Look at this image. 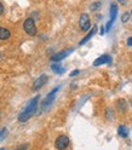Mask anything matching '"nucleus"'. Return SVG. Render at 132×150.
I'll list each match as a JSON object with an SVG mask.
<instances>
[{
    "label": "nucleus",
    "instance_id": "f257e3e1",
    "mask_svg": "<svg viewBox=\"0 0 132 150\" xmlns=\"http://www.w3.org/2000/svg\"><path fill=\"white\" fill-rule=\"evenodd\" d=\"M38 102H39V96L34 97L29 103H28V105L24 108V110L21 112L20 115H18V121H20V122H26L28 119H31V116L34 114L35 110H36Z\"/></svg>",
    "mask_w": 132,
    "mask_h": 150
},
{
    "label": "nucleus",
    "instance_id": "f03ea898",
    "mask_svg": "<svg viewBox=\"0 0 132 150\" xmlns=\"http://www.w3.org/2000/svg\"><path fill=\"white\" fill-rule=\"evenodd\" d=\"M23 28H24V32L28 34V35H35L36 34V27H35V23L32 18H27L23 23Z\"/></svg>",
    "mask_w": 132,
    "mask_h": 150
},
{
    "label": "nucleus",
    "instance_id": "7ed1b4c3",
    "mask_svg": "<svg viewBox=\"0 0 132 150\" xmlns=\"http://www.w3.org/2000/svg\"><path fill=\"white\" fill-rule=\"evenodd\" d=\"M68 145H69V138L67 136H60V137H57V139L55 140V146L58 150L67 149Z\"/></svg>",
    "mask_w": 132,
    "mask_h": 150
},
{
    "label": "nucleus",
    "instance_id": "20e7f679",
    "mask_svg": "<svg viewBox=\"0 0 132 150\" xmlns=\"http://www.w3.org/2000/svg\"><path fill=\"white\" fill-rule=\"evenodd\" d=\"M79 25H80V29L82 32H86L90 29L91 27V22H90V17L87 13H82L79 18Z\"/></svg>",
    "mask_w": 132,
    "mask_h": 150
},
{
    "label": "nucleus",
    "instance_id": "39448f33",
    "mask_svg": "<svg viewBox=\"0 0 132 150\" xmlns=\"http://www.w3.org/2000/svg\"><path fill=\"white\" fill-rule=\"evenodd\" d=\"M48 75H41V76H39L33 83V90L34 91H38V90H40L46 82H48Z\"/></svg>",
    "mask_w": 132,
    "mask_h": 150
},
{
    "label": "nucleus",
    "instance_id": "423d86ee",
    "mask_svg": "<svg viewBox=\"0 0 132 150\" xmlns=\"http://www.w3.org/2000/svg\"><path fill=\"white\" fill-rule=\"evenodd\" d=\"M74 51V49H68V50H64V51H61L58 53H56L53 54L52 57H51V61H55V62H58V61H62L63 58H65L69 53H72Z\"/></svg>",
    "mask_w": 132,
    "mask_h": 150
},
{
    "label": "nucleus",
    "instance_id": "0eeeda50",
    "mask_svg": "<svg viewBox=\"0 0 132 150\" xmlns=\"http://www.w3.org/2000/svg\"><path fill=\"white\" fill-rule=\"evenodd\" d=\"M58 90H60V87H56V88H53V90L50 92V95L46 96V98H45V99H44V102H43V108H46V107L50 105L51 103L53 102L55 96H56V92H57Z\"/></svg>",
    "mask_w": 132,
    "mask_h": 150
},
{
    "label": "nucleus",
    "instance_id": "6e6552de",
    "mask_svg": "<svg viewBox=\"0 0 132 150\" xmlns=\"http://www.w3.org/2000/svg\"><path fill=\"white\" fill-rule=\"evenodd\" d=\"M111 62V58L109 57L108 54H103V56H101V57H98L95 62H93V65L95 67H98V65H101V64H106V63H110Z\"/></svg>",
    "mask_w": 132,
    "mask_h": 150
},
{
    "label": "nucleus",
    "instance_id": "1a4fd4ad",
    "mask_svg": "<svg viewBox=\"0 0 132 150\" xmlns=\"http://www.w3.org/2000/svg\"><path fill=\"white\" fill-rule=\"evenodd\" d=\"M96 32H97V25H95V27L92 28V29H91V32H90V33H89V34H87L86 36H85V38H84V39H82V40H81L80 42H79V45H84L85 42H87V41H89V40L91 39V38H92L93 35L96 34Z\"/></svg>",
    "mask_w": 132,
    "mask_h": 150
},
{
    "label": "nucleus",
    "instance_id": "9d476101",
    "mask_svg": "<svg viewBox=\"0 0 132 150\" xmlns=\"http://www.w3.org/2000/svg\"><path fill=\"white\" fill-rule=\"evenodd\" d=\"M10 35H11L10 30H7L6 28L0 27V40H7L10 38Z\"/></svg>",
    "mask_w": 132,
    "mask_h": 150
},
{
    "label": "nucleus",
    "instance_id": "9b49d317",
    "mask_svg": "<svg viewBox=\"0 0 132 150\" xmlns=\"http://www.w3.org/2000/svg\"><path fill=\"white\" fill-rule=\"evenodd\" d=\"M116 15H118V6L115 4H113L110 6V22L114 23L115 18H116Z\"/></svg>",
    "mask_w": 132,
    "mask_h": 150
},
{
    "label": "nucleus",
    "instance_id": "f8f14e48",
    "mask_svg": "<svg viewBox=\"0 0 132 150\" xmlns=\"http://www.w3.org/2000/svg\"><path fill=\"white\" fill-rule=\"evenodd\" d=\"M118 134H119L120 137H122V138H126V137L128 136V129H127V127H125L124 125L119 126V128H118Z\"/></svg>",
    "mask_w": 132,
    "mask_h": 150
},
{
    "label": "nucleus",
    "instance_id": "ddd939ff",
    "mask_svg": "<svg viewBox=\"0 0 132 150\" xmlns=\"http://www.w3.org/2000/svg\"><path fill=\"white\" fill-rule=\"evenodd\" d=\"M51 69H52L56 74H62V73H64V71H65V69H64V68H62L60 64H52V65H51Z\"/></svg>",
    "mask_w": 132,
    "mask_h": 150
},
{
    "label": "nucleus",
    "instance_id": "4468645a",
    "mask_svg": "<svg viewBox=\"0 0 132 150\" xmlns=\"http://www.w3.org/2000/svg\"><path fill=\"white\" fill-rule=\"evenodd\" d=\"M99 6H101V3L96 1V3L91 4V6H90V10H91V11H95V10H97V8H98Z\"/></svg>",
    "mask_w": 132,
    "mask_h": 150
},
{
    "label": "nucleus",
    "instance_id": "2eb2a0df",
    "mask_svg": "<svg viewBox=\"0 0 132 150\" xmlns=\"http://www.w3.org/2000/svg\"><path fill=\"white\" fill-rule=\"evenodd\" d=\"M118 107L121 108L122 110H125V108H126V103H125V100H124V99H120V100L118 102Z\"/></svg>",
    "mask_w": 132,
    "mask_h": 150
},
{
    "label": "nucleus",
    "instance_id": "dca6fc26",
    "mask_svg": "<svg viewBox=\"0 0 132 150\" xmlns=\"http://www.w3.org/2000/svg\"><path fill=\"white\" fill-rule=\"evenodd\" d=\"M128 18H130V13H128V12H125L124 15H122V17H121V21L125 23V22L128 21Z\"/></svg>",
    "mask_w": 132,
    "mask_h": 150
},
{
    "label": "nucleus",
    "instance_id": "f3484780",
    "mask_svg": "<svg viewBox=\"0 0 132 150\" xmlns=\"http://www.w3.org/2000/svg\"><path fill=\"white\" fill-rule=\"evenodd\" d=\"M6 134V128H3L1 131H0V140H1Z\"/></svg>",
    "mask_w": 132,
    "mask_h": 150
},
{
    "label": "nucleus",
    "instance_id": "a211bd4d",
    "mask_svg": "<svg viewBox=\"0 0 132 150\" xmlns=\"http://www.w3.org/2000/svg\"><path fill=\"white\" fill-rule=\"evenodd\" d=\"M27 149H28V144H23L21 146H18L16 150H27Z\"/></svg>",
    "mask_w": 132,
    "mask_h": 150
},
{
    "label": "nucleus",
    "instance_id": "6ab92c4d",
    "mask_svg": "<svg viewBox=\"0 0 132 150\" xmlns=\"http://www.w3.org/2000/svg\"><path fill=\"white\" fill-rule=\"evenodd\" d=\"M111 24H113V22H110V21H109V22L107 23V25H106V30H107V32H109V30H110V28H111Z\"/></svg>",
    "mask_w": 132,
    "mask_h": 150
},
{
    "label": "nucleus",
    "instance_id": "aec40b11",
    "mask_svg": "<svg viewBox=\"0 0 132 150\" xmlns=\"http://www.w3.org/2000/svg\"><path fill=\"white\" fill-rule=\"evenodd\" d=\"M80 73V70L79 69H75L74 71H72V74H70V76H75V75H78Z\"/></svg>",
    "mask_w": 132,
    "mask_h": 150
},
{
    "label": "nucleus",
    "instance_id": "412c9836",
    "mask_svg": "<svg viewBox=\"0 0 132 150\" xmlns=\"http://www.w3.org/2000/svg\"><path fill=\"white\" fill-rule=\"evenodd\" d=\"M127 46H132V36L127 39Z\"/></svg>",
    "mask_w": 132,
    "mask_h": 150
},
{
    "label": "nucleus",
    "instance_id": "4be33fe9",
    "mask_svg": "<svg viewBox=\"0 0 132 150\" xmlns=\"http://www.w3.org/2000/svg\"><path fill=\"white\" fill-rule=\"evenodd\" d=\"M4 12V6H3V4L1 3H0V15H1Z\"/></svg>",
    "mask_w": 132,
    "mask_h": 150
},
{
    "label": "nucleus",
    "instance_id": "5701e85b",
    "mask_svg": "<svg viewBox=\"0 0 132 150\" xmlns=\"http://www.w3.org/2000/svg\"><path fill=\"white\" fill-rule=\"evenodd\" d=\"M119 1H120V3H124V1H125V0H119Z\"/></svg>",
    "mask_w": 132,
    "mask_h": 150
},
{
    "label": "nucleus",
    "instance_id": "b1692460",
    "mask_svg": "<svg viewBox=\"0 0 132 150\" xmlns=\"http://www.w3.org/2000/svg\"><path fill=\"white\" fill-rule=\"evenodd\" d=\"M0 150H5V148H1V149H0Z\"/></svg>",
    "mask_w": 132,
    "mask_h": 150
},
{
    "label": "nucleus",
    "instance_id": "393cba45",
    "mask_svg": "<svg viewBox=\"0 0 132 150\" xmlns=\"http://www.w3.org/2000/svg\"><path fill=\"white\" fill-rule=\"evenodd\" d=\"M131 13H132V11H131Z\"/></svg>",
    "mask_w": 132,
    "mask_h": 150
}]
</instances>
